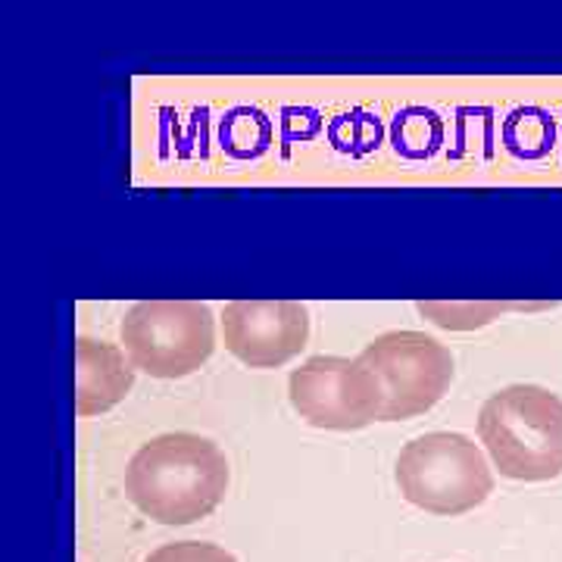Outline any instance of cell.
<instances>
[{
    "mask_svg": "<svg viewBox=\"0 0 562 562\" xmlns=\"http://www.w3.org/2000/svg\"><path fill=\"white\" fill-rule=\"evenodd\" d=\"M228 460L220 443L172 431L140 443L125 469V494L147 519L194 525L220 509L228 494Z\"/></svg>",
    "mask_w": 562,
    "mask_h": 562,
    "instance_id": "obj_1",
    "label": "cell"
},
{
    "mask_svg": "<svg viewBox=\"0 0 562 562\" xmlns=\"http://www.w3.org/2000/svg\"><path fill=\"white\" fill-rule=\"evenodd\" d=\"M479 441L494 469L513 482L562 475V397L541 384H509L484 401Z\"/></svg>",
    "mask_w": 562,
    "mask_h": 562,
    "instance_id": "obj_2",
    "label": "cell"
},
{
    "mask_svg": "<svg viewBox=\"0 0 562 562\" xmlns=\"http://www.w3.org/2000/svg\"><path fill=\"white\" fill-rule=\"evenodd\" d=\"M403 501L431 516H462L494 494V469L475 441L457 431H431L397 457Z\"/></svg>",
    "mask_w": 562,
    "mask_h": 562,
    "instance_id": "obj_3",
    "label": "cell"
},
{
    "mask_svg": "<svg viewBox=\"0 0 562 562\" xmlns=\"http://www.w3.org/2000/svg\"><path fill=\"white\" fill-rule=\"evenodd\" d=\"M122 350L150 379H184L216 350V319L198 301H140L120 328Z\"/></svg>",
    "mask_w": 562,
    "mask_h": 562,
    "instance_id": "obj_4",
    "label": "cell"
},
{
    "mask_svg": "<svg viewBox=\"0 0 562 562\" xmlns=\"http://www.w3.org/2000/svg\"><path fill=\"white\" fill-rule=\"evenodd\" d=\"M288 401L306 425L328 431H360L387 409L382 379L360 357H310L291 372Z\"/></svg>",
    "mask_w": 562,
    "mask_h": 562,
    "instance_id": "obj_5",
    "label": "cell"
},
{
    "mask_svg": "<svg viewBox=\"0 0 562 562\" xmlns=\"http://www.w3.org/2000/svg\"><path fill=\"white\" fill-rule=\"evenodd\" d=\"M360 360L384 384L387 409L382 422L413 419L435 409L453 384V353L422 331H384L362 347Z\"/></svg>",
    "mask_w": 562,
    "mask_h": 562,
    "instance_id": "obj_6",
    "label": "cell"
},
{
    "mask_svg": "<svg viewBox=\"0 0 562 562\" xmlns=\"http://www.w3.org/2000/svg\"><path fill=\"white\" fill-rule=\"evenodd\" d=\"M222 338L250 369H279L310 341V313L297 301H235L222 310Z\"/></svg>",
    "mask_w": 562,
    "mask_h": 562,
    "instance_id": "obj_7",
    "label": "cell"
},
{
    "mask_svg": "<svg viewBox=\"0 0 562 562\" xmlns=\"http://www.w3.org/2000/svg\"><path fill=\"white\" fill-rule=\"evenodd\" d=\"M135 384V366L128 353L106 341L81 338L76 344V413L101 416L120 406Z\"/></svg>",
    "mask_w": 562,
    "mask_h": 562,
    "instance_id": "obj_8",
    "label": "cell"
},
{
    "mask_svg": "<svg viewBox=\"0 0 562 562\" xmlns=\"http://www.w3.org/2000/svg\"><path fill=\"white\" fill-rule=\"evenodd\" d=\"M419 316L431 319L447 331H475L494 319H501L506 310H535L525 303H497V301H419Z\"/></svg>",
    "mask_w": 562,
    "mask_h": 562,
    "instance_id": "obj_9",
    "label": "cell"
},
{
    "mask_svg": "<svg viewBox=\"0 0 562 562\" xmlns=\"http://www.w3.org/2000/svg\"><path fill=\"white\" fill-rule=\"evenodd\" d=\"M144 562H238L228 550H222L216 543L203 541H176L162 543L160 550H154Z\"/></svg>",
    "mask_w": 562,
    "mask_h": 562,
    "instance_id": "obj_10",
    "label": "cell"
}]
</instances>
